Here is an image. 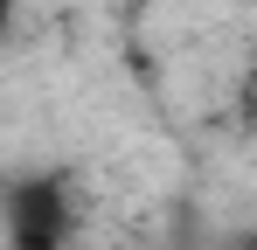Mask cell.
Returning <instances> with one entry per match:
<instances>
[{
    "instance_id": "6da1fadb",
    "label": "cell",
    "mask_w": 257,
    "mask_h": 250,
    "mask_svg": "<svg viewBox=\"0 0 257 250\" xmlns=\"http://www.w3.org/2000/svg\"><path fill=\"white\" fill-rule=\"evenodd\" d=\"M7 229H14V250H63V236H70V195L49 174L14 181L7 188Z\"/></svg>"
},
{
    "instance_id": "7a4b0ae2",
    "label": "cell",
    "mask_w": 257,
    "mask_h": 250,
    "mask_svg": "<svg viewBox=\"0 0 257 250\" xmlns=\"http://www.w3.org/2000/svg\"><path fill=\"white\" fill-rule=\"evenodd\" d=\"M14 7H21V0H0V35L14 28Z\"/></svg>"
},
{
    "instance_id": "3957f363",
    "label": "cell",
    "mask_w": 257,
    "mask_h": 250,
    "mask_svg": "<svg viewBox=\"0 0 257 250\" xmlns=\"http://www.w3.org/2000/svg\"><path fill=\"white\" fill-rule=\"evenodd\" d=\"M243 111H250V118H257V77L243 83Z\"/></svg>"
},
{
    "instance_id": "277c9868",
    "label": "cell",
    "mask_w": 257,
    "mask_h": 250,
    "mask_svg": "<svg viewBox=\"0 0 257 250\" xmlns=\"http://www.w3.org/2000/svg\"><path fill=\"white\" fill-rule=\"evenodd\" d=\"M250 250H257V229H250Z\"/></svg>"
}]
</instances>
